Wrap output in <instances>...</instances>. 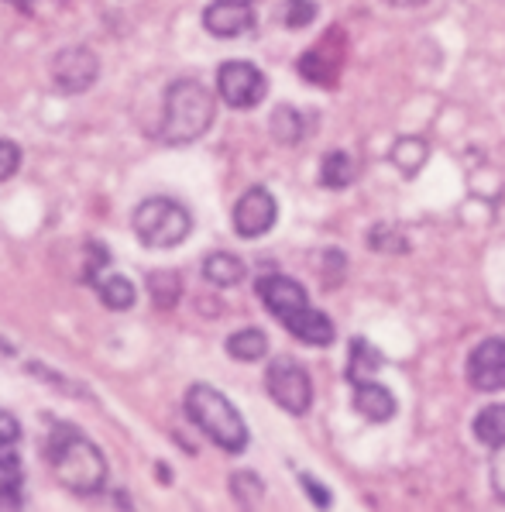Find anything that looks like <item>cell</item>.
Listing matches in <instances>:
<instances>
[{"label": "cell", "instance_id": "obj_6", "mask_svg": "<svg viewBox=\"0 0 505 512\" xmlns=\"http://www.w3.org/2000/svg\"><path fill=\"white\" fill-rule=\"evenodd\" d=\"M265 385H268V396L286 409V413H293V416L310 413L313 382H310V375H306V368L296 365L293 358H275L272 365H268Z\"/></svg>", "mask_w": 505, "mask_h": 512}, {"label": "cell", "instance_id": "obj_23", "mask_svg": "<svg viewBox=\"0 0 505 512\" xmlns=\"http://www.w3.org/2000/svg\"><path fill=\"white\" fill-rule=\"evenodd\" d=\"M272 135L279 138L282 145H299V138H303V117H299L293 107H279L272 114Z\"/></svg>", "mask_w": 505, "mask_h": 512}, {"label": "cell", "instance_id": "obj_22", "mask_svg": "<svg viewBox=\"0 0 505 512\" xmlns=\"http://www.w3.org/2000/svg\"><path fill=\"white\" fill-rule=\"evenodd\" d=\"M179 275L176 272H152L148 275V293H152L155 299V306H176L179 303Z\"/></svg>", "mask_w": 505, "mask_h": 512}, {"label": "cell", "instance_id": "obj_1", "mask_svg": "<svg viewBox=\"0 0 505 512\" xmlns=\"http://www.w3.org/2000/svg\"><path fill=\"white\" fill-rule=\"evenodd\" d=\"M45 458H49L55 478L73 495L90 499V495L104 492V485H107L104 451L76 427L59 423V427L49 433V440H45Z\"/></svg>", "mask_w": 505, "mask_h": 512}, {"label": "cell", "instance_id": "obj_13", "mask_svg": "<svg viewBox=\"0 0 505 512\" xmlns=\"http://www.w3.org/2000/svg\"><path fill=\"white\" fill-rule=\"evenodd\" d=\"M354 409H358L365 420L385 423L396 416V399H392V392L385 389V385L368 378V382H358V389H354Z\"/></svg>", "mask_w": 505, "mask_h": 512}, {"label": "cell", "instance_id": "obj_18", "mask_svg": "<svg viewBox=\"0 0 505 512\" xmlns=\"http://www.w3.org/2000/svg\"><path fill=\"white\" fill-rule=\"evenodd\" d=\"M354 176H358V165H354V159L347 152H330L320 165V183L330 186V189L351 186Z\"/></svg>", "mask_w": 505, "mask_h": 512}, {"label": "cell", "instance_id": "obj_5", "mask_svg": "<svg viewBox=\"0 0 505 512\" xmlns=\"http://www.w3.org/2000/svg\"><path fill=\"white\" fill-rule=\"evenodd\" d=\"M131 224H134L138 241L155 251L176 248V244H183L189 238V231H193L189 210L183 203L169 200V196H148V200H141Z\"/></svg>", "mask_w": 505, "mask_h": 512}, {"label": "cell", "instance_id": "obj_25", "mask_svg": "<svg viewBox=\"0 0 505 512\" xmlns=\"http://www.w3.org/2000/svg\"><path fill=\"white\" fill-rule=\"evenodd\" d=\"M313 18H317V4L313 0H289L286 4V28H310Z\"/></svg>", "mask_w": 505, "mask_h": 512}, {"label": "cell", "instance_id": "obj_28", "mask_svg": "<svg viewBox=\"0 0 505 512\" xmlns=\"http://www.w3.org/2000/svg\"><path fill=\"white\" fill-rule=\"evenodd\" d=\"M7 4H14V7H25V11H28V7H31V0H7Z\"/></svg>", "mask_w": 505, "mask_h": 512}, {"label": "cell", "instance_id": "obj_20", "mask_svg": "<svg viewBox=\"0 0 505 512\" xmlns=\"http://www.w3.org/2000/svg\"><path fill=\"white\" fill-rule=\"evenodd\" d=\"M97 293L110 310H131L134 306V286L124 279V275H100Z\"/></svg>", "mask_w": 505, "mask_h": 512}, {"label": "cell", "instance_id": "obj_29", "mask_svg": "<svg viewBox=\"0 0 505 512\" xmlns=\"http://www.w3.org/2000/svg\"><path fill=\"white\" fill-rule=\"evenodd\" d=\"M389 4H399V7H406V4H423V0H389Z\"/></svg>", "mask_w": 505, "mask_h": 512}, {"label": "cell", "instance_id": "obj_30", "mask_svg": "<svg viewBox=\"0 0 505 512\" xmlns=\"http://www.w3.org/2000/svg\"><path fill=\"white\" fill-rule=\"evenodd\" d=\"M244 4H251V0H244Z\"/></svg>", "mask_w": 505, "mask_h": 512}, {"label": "cell", "instance_id": "obj_21", "mask_svg": "<svg viewBox=\"0 0 505 512\" xmlns=\"http://www.w3.org/2000/svg\"><path fill=\"white\" fill-rule=\"evenodd\" d=\"M378 365H382V358H378V351L372 348V344H368V341H354L351 344V365H347V378H351L354 385L368 382Z\"/></svg>", "mask_w": 505, "mask_h": 512}, {"label": "cell", "instance_id": "obj_12", "mask_svg": "<svg viewBox=\"0 0 505 512\" xmlns=\"http://www.w3.org/2000/svg\"><path fill=\"white\" fill-rule=\"evenodd\" d=\"M203 25L217 38H238L255 28V11L244 0H217L203 11Z\"/></svg>", "mask_w": 505, "mask_h": 512}, {"label": "cell", "instance_id": "obj_16", "mask_svg": "<svg viewBox=\"0 0 505 512\" xmlns=\"http://www.w3.org/2000/svg\"><path fill=\"white\" fill-rule=\"evenodd\" d=\"M426 155H430V148H426L423 138H399L396 145H392L389 159L392 165H399L402 176H416V172L423 169Z\"/></svg>", "mask_w": 505, "mask_h": 512}, {"label": "cell", "instance_id": "obj_17", "mask_svg": "<svg viewBox=\"0 0 505 512\" xmlns=\"http://www.w3.org/2000/svg\"><path fill=\"white\" fill-rule=\"evenodd\" d=\"M268 351V337L258 327H244L238 334L227 337V354L238 361H258Z\"/></svg>", "mask_w": 505, "mask_h": 512}, {"label": "cell", "instance_id": "obj_14", "mask_svg": "<svg viewBox=\"0 0 505 512\" xmlns=\"http://www.w3.org/2000/svg\"><path fill=\"white\" fill-rule=\"evenodd\" d=\"M327 45L330 42H323L320 49L306 52L303 59H299V73L317 86H334L337 73H341V55H327Z\"/></svg>", "mask_w": 505, "mask_h": 512}, {"label": "cell", "instance_id": "obj_27", "mask_svg": "<svg viewBox=\"0 0 505 512\" xmlns=\"http://www.w3.org/2000/svg\"><path fill=\"white\" fill-rule=\"evenodd\" d=\"M299 482H303V488H306V492L313 495V502H317V506H330V492H327V488L313 482L310 475H303V478H299Z\"/></svg>", "mask_w": 505, "mask_h": 512}, {"label": "cell", "instance_id": "obj_2", "mask_svg": "<svg viewBox=\"0 0 505 512\" xmlns=\"http://www.w3.org/2000/svg\"><path fill=\"white\" fill-rule=\"evenodd\" d=\"M258 296H262L265 310L272 317H279L282 324L289 327V334L299 337L303 344H317V348H327L334 341V324L330 317H323L320 310H313L306 303V289L299 282L286 279V275H265L258 279Z\"/></svg>", "mask_w": 505, "mask_h": 512}, {"label": "cell", "instance_id": "obj_15", "mask_svg": "<svg viewBox=\"0 0 505 512\" xmlns=\"http://www.w3.org/2000/svg\"><path fill=\"white\" fill-rule=\"evenodd\" d=\"M203 275H207V282H213V286H220V289L238 286L244 279V262L227 255V251H217V255H210L207 262H203Z\"/></svg>", "mask_w": 505, "mask_h": 512}, {"label": "cell", "instance_id": "obj_19", "mask_svg": "<svg viewBox=\"0 0 505 512\" xmlns=\"http://www.w3.org/2000/svg\"><path fill=\"white\" fill-rule=\"evenodd\" d=\"M475 437L485 447H505V406H488L475 420Z\"/></svg>", "mask_w": 505, "mask_h": 512}, {"label": "cell", "instance_id": "obj_11", "mask_svg": "<svg viewBox=\"0 0 505 512\" xmlns=\"http://www.w3.org/2000/svg\"><path fill=\"white\" fill-rule=\"evenodd\" d=\"M468 382L478 392H502L505 389V341L492 337L481 341L468 358Z\"/></svg>", "mask_w": 505, "mask_h": 512}, {"label": "cell", "instance_id": "obj_10", "mask_svg": "<svg viewBox=\"0 0 505 512\" xmlns=\"http://www.w3.org/2000/svg\"><path fill=\"white\" fill-rule=\"evenodd\" d=\"M275 214H279L275 196L268 193L265 186H255V189H248L238 200V207H234V231H238L241 238H262L265 231H272Z\"/></svg>", "mask_w": 505, "mask_h": 512}, {"label": "cell", "instance_id": "obj_26", "mask_svg": "<svg viewBox=\"0 0 505 512\" xmlns=\"http://www.w3.org/2000/svg\"><path fill=\"white\" fill-rule=\"evenodd\" d=\"M18 169H21V148L14 141L0 138V183H7Z\"/></svg>", "mask_w": 505, "mask_h": 512}, {"label": "cell", "instance_id": "obj_8", "mask_svg": "<svg viewBox=\"0 0 505 512\" xmlns=\"http://www.w3.org/2000/svg\"><path fill=\"white\" fill-rule=\"evenodd\" d=\"M217 90L224 97L227 107L234 110H248V107H258L268 93V83H265V73L255 69L251 62H224L217 73Z\"/></svg>", "mask_w": 505, "mask_h": 512}, {"label": "cell", "instance_id": "obj_4", "mask_svg": "<svg viewBox=\"0 0 505 512\" xmlns=\"http://www.w3.org/2000/svg\"><path fill=\"white\" fill-rule=\"evenodd\" d=\"M186 413L217 447L227 454H241L248 447V427H244L241 413L234 409L224 392H217L207 382H196L186 392Z\"/></svg>", "mask_w": 505, "mask_h": 512}, {"label": "cell", "instance_id": "obj_9", "mask_svg": "<svg viewBox=\"0 0 505 512\" xmlns=\"http://www.w3.org/2000/svg\"><path fill=\"white\" fill-rule=\"evenodd\" d=\"M55 86L66 93H83L97 83L100 76V59L86 45H73V49H62L52 62Z\"/></svg>", "mask_w": 505, "mask_h": 512}, {"label": "cell", "instance_id": "obj_24", "mask_svg": "<svg viewBox=\"0 0 505 512\" xmlns=\"http://www.w3.org/2000/svg\"><path fill=\"white\" fill-rule=\"evenodd\" d=\"M231 488H234V495H238L241 506H255V502L265 495V485L258 482V478L251 475V471H241V475H234L231 478Z\"/></svg>", "mask_w": 505, "mask_h": 512}, {"label": "cell", "instance_id": "obj_7", "mask_svg": "<svg viewBox=\"0 0 505 512\" xmlns=\"http://www.w3.org/2000/svg\"><path fill=\"white\" fill-rule=\"evenodd\" d=\"M21 427L11 413H0V509H18L25 471H21Z\"/></svg>", "mask_w": 505, "mask_h": 512}, {"label": "cell", "instance_id": "obj_3", "mask_svg": "<svg viewBox=\"0 0 505 512\" xmlns=\"http://www.w3.org/2000/svg\"><path fill=\"white\" fill-rule=\"evenodd\" d=\"M217 104L213 93L196 80H176L165 90V110H162V141L165 145H189L203 138L213 124Z\"/></svg>", "mask_w": 505, "mask_h": 512}]
</instances>
